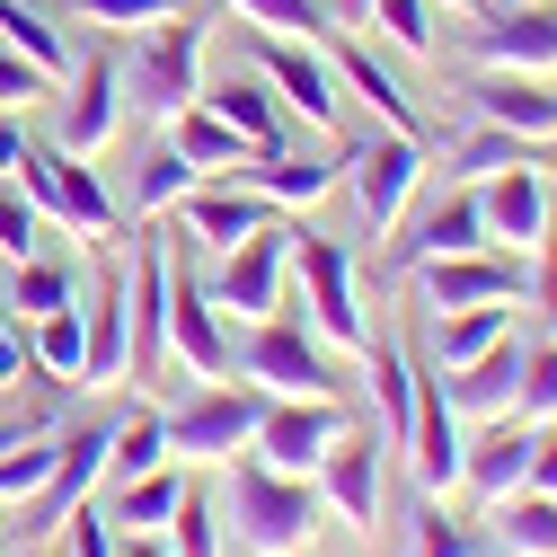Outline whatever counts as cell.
Returning <instances> with one entry per match:
<instances>
[{
  "instance_id": "40",
  "label": "cell",
  "mask_w": 557,
  "mask_h": 557,
  "mask_svg": "<svg viewBox=\"0 0 557 557\" xmlns=\"http://www.w3.org/2000/svg\"><path fill=\"white\" fill-rule=\"evenodd\" d=\"M407 557H478V531L425 496V505H416V522H407Z\"/></svg>"
},
{
  "instance_id": "47",
  "label": "cell",
  "mask_w": 557,
  "mask_h": 557,
  "mask_svg": "<svg viewBox=\"0 0 557 557\" xmlns=\"http://www.w3.org/2000/svg\"><path fill=\"white\" fill-rule=\"evenodd\" d=\"M62 540H72V557H115L124 531H115V513H89V505H81L72 522H62Z\"/></svg>"
},
{
  "instance_id": "45",
  "label": "cell",
  "mask_w": 557,
  "mask_h": 557,
  "mask_svg": "<svg viewBox=\"0 0 557 557\" xmlns=\"http://www.w3.org/2000/svg\"><path fill=\"white\" fill-rule=\"evenodd\" d=\"M36 98H53V81L36 72L27 53H10V45H0V107H36Z\"/></svg>"
},
{
  "instance_id": "23",
  "label": "cell",
  "mask_w": 557,
  "mask_h": 557,
  "mask_svg": "<svg viewBox=\"0 0 557 557\" xmlns=\"http://www.w3.org/2000/svg\"><path fill=\"white\" fill-rule=\"evenodd\" d=\"M336 169H345L336 151H301V143H284V151H248L231 177H239V186H257L274 213H284V203H319V195L336 186Z\"/></svg>"
},
{
  "instance_id": "6",
  "label": "cell",
  "mask_w": 557,
  "mask_h": 557,
  "mask_svg": "<svg viewBox=\"0 0 557 557\" xmlns=\"http://www.w3.org/2000/svg\"><path fill=\"white\" fill-rule=\"evenodd\" d=\"M107 443H115V416H89V425H72V434H62V460H53V478L36 486V496L18 505L10 540H53L62 522H72V513L89 505V486L107 478Z\"/></svg>"
},
{
  "instance_id": "20",
  "label": "cell",
  "mask_w": 557,
  "mask_h": 557,
  "mask_svg": "<svg viewBox=\"0 0 557 557\" xmlns=\"http://www.w3.org/2000/svg\"><path fill=\"white\" fill-rule=\"evenodd\" d=\"M469 53L486 62V72H548L557 62V10H540V0H522V10H505V18L478 10Z\"/></svg>"
},
{
  "instance_id": "24",
  "label": "cell",
  "mask_w": 557,
  "mask_h": 557,
  "mask_svg": "<svg viewBox=\"0 0 557 557\" xmlns=\"http://www.w3.org/2000/svg\"><path fill=\"white\" fill-rule=\"evenodd\" d=\"M203 107H213V115H231L257 151H284V143H301V133H293V107L274 98V81H265V72H222L213 89H203Z\"/></svg>"
},
{
  "instance_id": "32",
  "label": "cell",
  "mask_w": 557,
  "mask_h": 557,
  "mask_svg": "<svg viewBox=\"0 0 557 557\" xmlns=\"http://www.w3.org/2000/svg\"><path fill=\"white\" fill-rule=\"evenodd\" d=\"M363 363H372V389H381V434H389V451H398L407 407H416V363H407L398 336H363Z\"/></svg>"
},
{
  "instance_id": "46",
  "label": "cell",
  "mask_w": 557,
  "mask_h": 557,
  "mask_svg": "<svg viewBox=\"0 0 557 557\" xmlns=\"http://www.w3.org/2000/svg\"><path fill=\"white\" fill-rule=\"evenodd\" d=\"M522 416H557V336L522 363Z\"/></svg>"
},
{
  "instance_id": "33",
  "label": "cell",
  "mask_w": 557,
  "mask_h": 557,
  "mask_svg": "<svg viewBox=\"0 0 557 557\" xmlns=\"http://www.w3.org/2000/svg\"><path fill=\"white\" fill-rule=\"evenodd\" d=\"M177 496H186V478L160 460V469H143V478H124L115 486V531H169V513H177Z\"/></svg>"
},
{
  "instance_id": "14",
  "label": "cell",
  "mask_w": 557,
  "mask_h": 557,
  "mask_svg": "<svg viewBox=\"0 0 557 557\" xmlns=\"http://www.w3.org/2000/svg\"><path fill=\"white\" fill-rule=\"evenodd\" d=\"M355 425L336 398H265V416H257V460H274V469H293V478H310L319 460H327V443Z\"/></svg>"
},
{
  "instance_id": "2",
  "label": "cell",
  "mask_w": 557,
  "mask_h": 557,
  "mask_svg": "<svg viewBox=\"0 0 557 557\" xmlns=\"http://www.w3.org/2000/svg\"><path fill=\"white\" fill-rule=\"evenodd\" d=\"M10 177L36 195L45 222L81 231V239H115V231H124V203L107 195V177L89 169V151H62V143H36V133H27V151H18Z\"/></svg>"
},
{
  "instance_id": "41",
  "label": "cell",
  "mask_w": 557,
  "mask_h": 557,
  "mask_svg": "<svg viewBox=\"0 0 557 557\" xmlns=\"http://www.w3.org/2000/svg\"><path fill=\"white\" fill-rule=\"evenodd\" d=\"M45 248V213L18 177H0V257H36Z\"/></svg>"
},
{
  "instance_id": "22",
  "label": "cell",
  "mask_w": 557,
  "mask_h": 557,
  "mask_svg": "<svg viewBox=\"0 0 557 557\" xmlns=\"http://www.w3.org/2000/svg\"><path fill=\"white\" fill-rule=\"evenodd\" d=\"M177 213H186V239H203V248H239L248 231L274 222V203H265L257 186H239V177H195V195L177 203Z\"/></svg>"
},
{
  "instance_id": "30",
  "label": "cell",
  "mask_w": 557,
  "mask_h": 557,
  "mask_svg": "<svg viewBox=\"0 0 557 557\" xmlns=\"http://www.w3.org/2000/svg\"><path fill=\"white\" fill-rule=\"evenodd\" d=\"M195 160L177 151V143H151L143 151V169H133V213H143V222H160V213H177V203L195 195Z\"/></svg>"
},
{
  "instance_id": "38",
  "label": "cell",
  "mask_w": 557,
  "mask_h": 557,
  "mask_svg": "<svg viewBox=\"0 0 557 557\" xmlns=\"http://www.w3.org/2000/svg\"><path fill=\"white\" fill-rule=\"evenodd\" d=\"M505 160H540V143H522V133H505V124H478L469 143L451 151V169H443V177H460V186H478L486 169H505Z\"/></svg>"
},
{
  "instance_id": "5",
  "label": "cell",
  "mask_w": 557,
  "mask_h": 557,
  "mask_svg": "<svg viewBox=\"0 0 557 557\" xmlns=\"http://www.w3.org/2000/svg\"><path fill=\"white\" fill-rule=\"evenodd\" d=\"M239 372L265 389V398H336L345 381H336V363L319 355V336H310V319L293 310H274V319H257V336L239 345Z\"/></svg>"
},
{
  "instance_id": "27",
  "label": "cell",
  "mask_w": 557,
  "mask_h": 557,
  "mask_svg": "<svg viewBox=\"0 0 557 557\" xmlns=\"http://www.w3.org/2000/svg\"><path fill=\"white\" fill-rule=\"evenodd\" d=\"M81 319H89V363H81V381H89V389L124 381V363H133V293H124V284H107Z\"/></svg>"
},
{
  "instance_id": "54",
  "label": "cell",
  "mask_w": 557,
  "mask_h": 557,
  "mask_svg": "<svg viewBox=\"0 0 557 557\" xmlns=\"http://www.w3.org/2000/svg\"><path fill=\"white\" fill-rule=\"evenodd\" d=\"M0 548H10V513H0Z\"/></svg>"
},
{
  "instance_id": "31",
  "label": "cell",
  "mask_w": 557,
  "mask_h": 557,
  "mask_svg": "<svg viewBox=\"0 0 557 557\" xmlns=\"http://www.w3.org/2000/svg\"><path fill=\"white\" fill-rule=\"evenodd\" d=\"M0 45H10V53H27L45 81H62V72H72V36H62L45 10H27V0H0Z\"/></svg>"
},
{
  "instance_id": "18",
  "label": "cell",
  "mask_w": 557,
  "mask_h": 557,
  "mask_svg": "<svg viewBox=\"0 0 557 557\" xmlns=\"http://www.w3.org/2000/svg\"><path fill=\"white\" fill-rule=\"evenodd\" d=\"M425 310H486V301H522V257H425Z\"/></svg>"
},
{
  "instance_id": "28",
  "label": "cell",
  "mask_w": 557,
  "mask_h": 557,
  "mask_svg": "<svg viewBox=\"0 0 557 557\" xmlns=\"http://www.w3.org/2000/svg\"><path fill=\"white\" fill-rule=\"evenodd\" d=\"M169 143H177V151H186V160H195L203 177H231V169H239V160L257 151L248 133H239L231 115H213V107H203V98H195L186 115H169Z\"/></svg>"
},
{
  "instance_id": "12",
  "label": "cell",
  "mask_w": 557,
  "mask_h": 557,
  "mask_svg": "<svg viewBox=\"0 0 557 557\" xmlns=\"http://www.w3.org/2000/svg\"><path fill=\"white\" fill-rule=\"evenodd\" d=\"M169 345L195 381H231V327H222V301L186 274V248H169Z\"/></svg>"
},
{
  "instance_id": "7",
  "label": "cell",
  "mask_w": 557,
  "mask_h": 557,
  "mask_svg": "<svg viewBox=\"0 0 557 557\" xmlns=\"http://www.w3.org/2000/svg\"><path fill=\"white\" fill-rule=\"evenodd\" d=\"M345 169H355V213H363V231L389 239V231L407 222V195L425 186V143L381 124V133H363V143L345 151Z\"/></svg>"
},
{
  "instance_id": "34",
  "label": "cell",
  "mask_w": 557,
  "mask_h": 557,
  "mask_svg": "<svg viewBox=\"0 0 557 557\" xmlns=\"http://www.w3.org/2000/svg\"><path fill=\"white\" fill-rule=\"evenodd\" d=\"M496 336H513V319H505V301H486V310H434V355H443V372H460V363H478Z\"/></svg>"
},
{
  "instance_id": "50",
  "label": "cell",
  "mask_w": 557,
  "mask_h": 557,
  "mask_svg": "<svg viewBox=\"0 0 557 557\" xmlns=\"http://www.w3.org/2000/svg\"><path fill=\"white\" fill-rule=\"evenodd\" d=\"M522 486L557 496V425H548V434H531V478H522Z\"/></svg>"
},
{
  "instance_id": "29",
  "label": "cell",
  "mask_w": 557,
  "mask_h": 557,
  "mask_svg": "<svg viewBox=\"0 0 557 557\" xmlns=\"http://www.w3.org/2000/svg\"><path fill=\"white\" fill-rule=\"evenodd\" d=\"M27 355H36V381H81V363H89V319L62 301V310H45V319H27Z\"/></svg>"
},
{
  "instance_id": "44",
  "label": "cell",
  "mask_w": 557,
  "mask_h": 557,
  "mask_svg": "<svg viewBox=\"0 0 557 557\" xmlns=\"http://www.w3.org/2000/svg\"><path fill=\"white\" fill-rule=\"evenodd\" d=\"M186 0H81V18L89 27H160V18H177Z\"/></svg>"
},
{
  "instance_id": "55",
  "label": "cell",
  "mask_w": 557,
  "mask_h": 557,
  "mask_svg": "<svg viewBox=\"0 0 557 557\" xmlns=\"http://www.w3.org/2000/svg\"><path fill=\"white\" fill-rule=\"evenodd\" d=\"M513 557H522V548H513Z\"/></svg>"
},
{
  "instance_id": "26",
  "label": "cell",
  "mask_w": 557,
  "mask_h": 557,
  "mask_svg": "<svg viewBox=\"0 0 557 557\" xmlns=\"http://www.w3.org/2000/svg\"><path fill=\"white\" fill-rule=\"evenodd\" d=\"M522 478H531V425H513V416L486 425L478 443H460V486H469V496L496 505V496H513Z\"/></svg>"
},
{
  "instance_id": "42",
  "label": "cell",
  "mask_w": 557,
  "mask_h": 557,
  "mask_svg": "<svg viewBox=\"0 0 557 557\" xmlns=\"http://www.w3.org/2000/svg\"><path fill=\"white\" fill-rule=\"evenodd\" d=\"M231 10H248V18L274 27V36H327V27H336L327 0H231Z\"/></svg>"
},
{
  "instance_id": "15",
  "label": "cell",
  "mask_w": 557,
  "mask_h": 557,
  "mask_svg": "<svg viewBox=\"0 0 557 557\" xmlns=\"http://www.w3.org/2000/svg\"><path fill=\"white\" fill-rule=\"evenodd\" d=\"M381 451H389L381 425H345V434L327 443V460H319V505H336V522H355V531L381 522Z\"/></svg>"
},
{
  "instance_id": "11",
  "label": "cell",
  "mask_w": 557,
  "mask_h": 557,
  "mask_svg": "<svg viewBox=\"0 0 557 557\" xmlns=\"http://www.w3.org/2000/svg\"><path fill=\"white\" fill-rule=\"evenodd\" d=\"M284 274H293V222H265V231H248L239 248H222L213 301H222L231 319H274V310H284Z\"/></svg>"
},
{
  "instance_id": "52",
  "label": "cell",
  "mask_w": 557,
  "mask_h": 557,
  "mask_svg": "<svg viewBox=\"0 0 557 557\" xmlns=\"http://www.w3.org/2000/svg\"><path fill=\"white\" fill-rule=\"evenodd\" d=\"M336 10V27H372V0H327Z\"/></svg>"
},
{
  "instance_id": "4",
  "label": "cell",
  "mask_w": 557,
  "mask_h": 557,
  "mask_svg": "<svg viewBox=\"0 0 557 557\" xmlns=\"http://www.w3.org/2000/svg\"><path fill=\"white\" fill-rule=\"evenodd\" d=\"M257 416H265V389L257 381H203L186 389L160 425H169V460H231L257 443Z\"/></svg>"
},
{
  "instance_id": "37",
  "label": "cell",
  "mask_w": 557,
  "mask_h": 557,
  "mask_svg": "<svg viewBox=\"0 0 557 557\" xmlns=\"http://www.w3.org/2000/svg\"><path fill=\"white\" fill-rule=\"evenodd\" d=\"M160 460H169V425H160V407H151V416H124L115 443H107V478L124 486V478H143V469H160Z\"/></svg>"
},
{
  "instance_id": "51",
  "label": "cell",
  "mask_w": 557,
  "mask_h": 557,
  "mask_svg": "<svg viewBox=\"0 0 557 557\" xmlns=\"http://www.w3.org/2000/svg\"><path fill=\"white\" fill-rule=\"evenodd\" d=\"M115 557H177V548H169V531H124Z\"/></svg>"
},
{
  "instance_id": "43",
  "label": "cell",
  "mask_w": 557,
  "mask_h": 557,
  "mask_svg": "<svg viewBox=\"0 0 557 557\" xmlns=\"http://www.w3.org/2000/svg\"><path fill=\"white\" fill-rule=\"evenodd\" d=\"M372 18L398 53H434V0H372Z\"/></svg>"
},
{
  "instance_id": "36",
  "label": "cell",
  "mask_w": 557,
  "mask_h": 557,
  "mask_svg": "<svg viewBox=\"0 0 557 557\" xmlns=\"http://www.w3.org/2000/svg\"><path fill=\"white\" fill-rule=\"evenodd\" d=\"M62 301H72V265H53L45 248H36V257H18L10 293H0V310H10V319H45V310H62Z\"/></svg>"
},
{
  "instance_id": "19",
  "label": "cell",
  "mask_w": 557,
  "mask_h": 557,
  "mask_svg": "<svg viewBox=\"0 0 557 557\" xmlns=\"http://www.w3.org/2000/svg\"><path fill=\"white\" fill-rule=\"evenodd\" d=\"M469 248H486V213H478V186H451L443 203H425L407 222V239H389V265L416 274L425 257H469Z\"/></svg>"
},
{
  "instance_id": "21",
  "label": "cell",
  "mask_w": 557,
  "mask_h": 557,
  "mask_svg": "<svg viewBox=\"0 0 557 557\" xmlns=\"http://www.w3.org/2000/svg\"><path fill=\"white\" fill-rule=\"evenodd\" d=\"M469 115L522 133V143H557V89L531 81V72H478L469 81Z\"/></svg>"
},
{
  "instance_id": "10",
  "label": "cell",
  "mask_w": 557,
  "mask_h": 557,
  "mask_svg": "<svg viewBox=\"0 0 557 557\" xmlns=\"http://www.w3.org/2000/svg\"><path fill=\"white\" fill-rule=\"evenodd\" d=\"M62 89V115H53V143L62 151H107L115 143V115H124V62L115 53H72V72L53 81Z\"/></svg>"
},
{
  "instance_id": "16",
  "label": "cell",
  "mask_w": 557,
  "mask_h": 557,
  "mask_svg": "<svg viewBox=\"0 0 557 557\" xmlns=\"http://www.w3.org/2000/svg\"><path fill=\"white\" fill-rule=\"evenodd\" d=\"M478 213H486V239H513V248H540V231L557 222V186L540 160H505L478 177Z\"/></svg>"
},
{
  "instance_id": "39",
  "label": "cell",
  "mask_w": 557,
  "mask_h": 557,
  "mask_svg": "<svg viewBox=\"0 0 557 557\" xmlns=\"http://www.w3.org/2000/svg\"><path fill=\"white\" fill-rule=\"evenodd\" d=\"M169 548L177 557H222V505L203 496V486H186L177 513H169Z\"/></svg>"
},
{
  "instance_id": "35",
  "label": "cell",
  "mask_w": 557,
  "mask_h": 557,
  "mask_svg": "<svg viewBox=\"0 0 557 557\" xmlns=\"http://www.w3.org/2000/svg\"><path fill=\"white\" fill-rule=\"evenodd\" d=\"M496 522H505V548H522V557H557V496H540V486H513V496H496Z\"/></svg>"
},
{
  "instance_id": "3",
  "label": "cell",
  "mask_w": 557,
  "mask_h": 557,
  "mask_svg": "<svg viewBox=\"0 0 557 557\" xmlns=\"http://www.w3.org/2000/svg\"><path fill=\"white\" fill-rule=\"evenodd\" d=\"M203 10H177V18H160L143 45H133V62H124V89L151 107V124H169V115H186L195 98H203Z\"/></svg>"
},
{
  "instance_id": "25",
  "label": "cell",
  "mask_w": 557,
  "mask_h": 557,
  "mask_svg": "<svg viewBox=\"0 0 557 557\" xmlns=\"http://www.w3.org/2000/svg\"><path fill=\"white\" fill-rule=\"evenodd\" d=\"M522 363H531V345L496 336L478 363L443 372V389H451V407H460V416H513V407H522Z\"/></svg>"
},
{
  "instance_id": "48",
  "label": "cell",
  "mask_w": 557,
  "mask_h": 557,
  "mask_svg": "<svg viewBox=\"0 0 557 557\" xmlns=\"http://www.w3.org/2000/svg\"><path fill=\"white\" fill-rule=\"evenodd\" d=\"M0 381H36V355H27V319H10V310H0Z\"/></svg>"
},
{
  "instance_id": "1",
  "label": "cell",
  "mask_w": 557,
  "mask_h": 557,
  "mask_svg": "<svg viewBox=\"0 0 557 557\" xmlns=\"http://www.w3.org/2000/svg\"><path fill=\"white\" fill-rule=\"evenodd\" d=\"M231 531L248 557H301L319 531V486L274 469V460H231Z\"/></svg>"
},
{
  "instance_id": "8",
  "label": "cell",
  "mask_w": 557,
  "mask_h": 557,
  "mask_svg": "<svg viewBox=\"0 0 557 557\" xmlns=\"http://www.w3.org/2000/svg\"><path fill=\"white\" fill-rule=\"evenodd\" d=\"M293 265H301V319H310V336L363 355L372 327H363V310H355V257H345L336 239H319V231L293 222Z\"/></svg>"
},
{
  "instance_id": "17",
  "label": "cell",
  "mask_w": 557,
  "mask_h": 557,
  "mask_svg": "<svg viewBox=\"0 0 557 557\" xmlns=\"http://www.w3.org/2000/svg\"><path fill=\"white\" fill-rule=\"evenodd\" d=\"M124 293H133V363H124V381L160 389V355H169V248H160V231L133 248Z\"/></svg>"
},
{
  "instance_id": "9",
  "label": "cell",
  "mask_w": 557,
  "mask_h": 557,
  "mask_svg": "<svg viewBox=\"0 0 557 557\" xmlns=\"http://www.w3.org/2000/svg\"><path fill=\"white\" fill-rule=\"evenodd\" d=\"M257 72L274 81V98L293 107V124H310V133H327V124H336L345 81H336V62H327V45H319V36H274V27H257Z\"/></svg>"
},
{
  "instance_id": "49",
  "label": "cell",
  "mask_w": 557,
  "mask_h": 557,
  "mask_svg": "<svg viewBox=\"0 0 557 557\" xmlns=\"http://www.w3.org/2000/svg\"><path fill=\"white\" fill-rule=\"evenodd\" d=\"M540 319L557 327V222L540 231Z\"/></svg>"
},
{
  "instance_id": "13",
  "label": "cell",
  "mask_w": 557,
  "mask_h": 557,
  "mask_svg": "<svg viewBox=\"0 0 557 557\" xmlns=\"http://www.w3.org/2000/svg\"><path fill=\"white\" fill-rule=\"evenodd\" d=\"M398 451L416 460V486H425V496L460 486V407H451V389H443V363H434V372L416 363V407H407Z\"/></svg>"
},
{
  "instance_id": "53",
  "label": "cell",
  "mask_w": 557,
  "mask_h": 557,
  "mask_svg": "<svg viewBox=\"0 0 557 557\" xmlns=\"http://www.w3.org/2000/svg\"><path fill=\"white\" fill-rule=\"evenodd\" d=\"M443 10H469V18H478V0H443Z\"/></svg>"
}]
</instances>
